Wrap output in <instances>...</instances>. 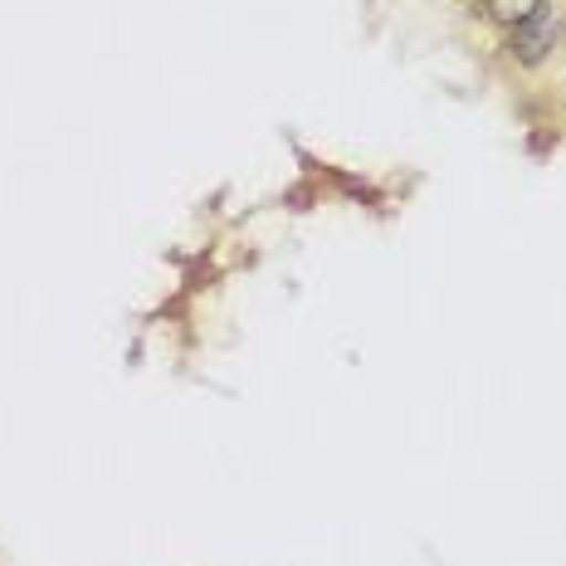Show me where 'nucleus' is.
Masks as SVG:
<instances>
[{
    "label": "nucleus",
    "instance_id": "nucleus-1",
    "mask_svg": "<svg viewBox=\"0 0 566 566\" xmlns=\"http://www.w3.org/2000/svg\"><path fill=\"white\" fill-rule=\"evenodd\" d=\"M557 34H562V15L557 10H547L542 6L533 20H523V25H513V40H509V50L517 64H542L547 59V50L557 44Z\"/></svg>",
    "mask_w": 566,
    "mask_h": 566
},
{
    "label": "nucleus",
    "instance_id": "nucleus-2",
    "mask_svg": "<svg viewBox=\"0 0 566 566\" xmlns=\"http://www.w3.org/2000/svg\"><path fill=\"white\" fill-rule=\"evenodd\" d=\"M542 10V0H489V15L503 20V25H523Z\"/></svg>",
    "mask_w": 566,
    "mask_h": 566
}]
</instances>
